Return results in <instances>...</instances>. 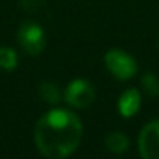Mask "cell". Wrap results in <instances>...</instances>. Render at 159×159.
Listing matches in <instances>:
<instances>
[{"instance_id":"obj_1","label":"cell","mask_w":159,"mask_h":159,"mask_svg":"<svg viewBox=\"0 0 159 159\" xmlns=\"http://www.w3.org/2000/svg\"><path fill=\"white\" fill-rule=\"evenodd\" d=\"M82 123L69 110H52L36 123L34 140L38 151L50 159L70 156L80 144Z\"/></svg>"},{"instance_id":"obj_2","label":"cell","mask_w":159,"mask_h":159,"mask_svg":"<svg viewBox=\"0 0 159 159\" xmlns=\"http://www.w3.org/2000/svg\"><path fill=\"white\" fill-rule=\"evenodd\" d=\"M104 63H106L108 70L116 77L118 80H128L137 74V62L134 57L128 53L121 52V50H110L104 55Z\"/></svg>"},{"instance_id":"obj_3","label":"cell","mask_w":159,"mask_h":159,"mask_svg":"<svg viewBox=\"0 0 159 159\" xmlns=\"http://www.w3.org/2000/svg\"><path fill=\"white\" fill-rule=\"evenodd\" d=\"M96 99V89L84 79H75L67 86L65 101L74 108H87Z\"/></svg>"},{"instance_id":"obj_4","label":"cell","mask_w":159,"mask_h":159,"mask_svg":"<svg viewBox=\"0 0 159 159\" xmlns=\"http://www.w3.org/2000/svg\"><path fill=\"white\" fill-rule=\"evenodd\" d=\"M19 45L29 55H39L45 48V33L34 22H24L17 33Z\"/></svg>"},{"instance_id":"obj_5","label":"cell","mask_w":159,"mask_h":159,"mask_svg":"<svg viewBox=\"0 0 159 159\" xmlns=\"http://www.w3.org/2000/svg\"><path fill=\"white\" fill-rule=\"evenodd\" d=\"M139 152L145 159H159V120L142 128L139 135Z\"/></svg>"},{"instance_id":"obj_6","label":"cell","mask_w":159,"mask_h":159,"mask_svg":"<svg viewBox=\"0 0 159 159\" xmlns=\"http://www.w3.org/2000/svg\"><path fill=\"white\" fill-rule=\"evenodd\" d=\"M140 101H142V98L137 89H127L120 96V99H118V111H120V115L125 118L134 116L139 111V108H140Z\"/></svg>"},{"instance_id":"obj_7","label":"cell","mask_w":159,"mask_h":159,"mask_svg":"<svg viewBox=\"0 0 159 159\" xmlns=\"http://www.w3.org/2000/svg\"><path fill=\"white\" fill-rule=\"evenodd\" d=\"M104 144H106L108 151L115 152V154H121V152H125L128 149V139L121 132H113V134H110L106 137Z\"/></svg>"},{"instance_id":"obj_8","label":"cell","mask_w":159,"mask_h":159,"mask_svg":"<svg viewBox=\"0 0 159 159\" xmlns=\"http://www.w3.org/2000/svg\"><path fill=\"white\" fill-rule=\"evenodd\" d=\"M39 96L43 101L50 104H58L62 99V94H60L58 86H55L53 82H41L39 84Z\"/></svg>"},{"instance_id":"obj_9","label":"cell","mask_w":159,"mask_h":159,"mask_svg":"<svg viewBox=\"0 0 159 159\" xmlns=\"http://www.w3.org/2000/svg\"><path fill=\"white\" fill-rule=\"evenodd\" d=\"M17 67V55L9 46H0V69L14 70Z\"/></svg>"},{"instance_id":"obj_10","label":"cell","mask_w":159,"mask_h":159,"mask_svg":"<svg viewBox=\"0 0 159 159\" xmlns=\"http://www.w3.org/2000/svg\"><path fill=\"white\" fill-rule=\"evenodd\" d=\"M140 82H142L144 91L149 94V96H152V98L159 96V79H157V75H154V74L149 72L140 79Z\"/></svg>"},{"instance_id":"obj_11","label":"cell","mask_w":159,"mask_h":159,"mask_svg":"<svg viewBox=\"0 0 159 159\" xmlns=\"http://www.w3.org/2000/svg\"><path fill=\"white\" fill-rule=\"evenodd\" d=\"M19 4L24 11H38L39 7L45 5V0H19Z\"/></svg>"}]
</instances>
